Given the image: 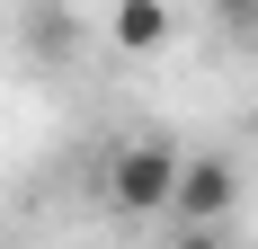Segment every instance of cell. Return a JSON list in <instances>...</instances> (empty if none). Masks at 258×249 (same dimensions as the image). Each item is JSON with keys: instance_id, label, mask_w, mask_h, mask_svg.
I'll return each mask as SVG.
<instances>
[{"instance_id": "cell-3", "label": "cell", "mask_w": 258, "mask_h": 249, "mask_svg": "<svg viewBox=\"0 0 258 249\" xmlns=\"http://www.w3.org/2000/svg\"><path fill=\"white\" fill-rule=\"evenodd\" d=\"M107 36H116V53H160L169 45V0H116Z\"/></svg>"}, {"instance_id": "cell-1", "label": "cell", "mask_w": 258, "mask_h": 249, "mask_svg": "<svg viewBox=\"0 0 258 249\" xmlns=\"http://www.w3.org/2000/svg\"><path fill=\"white\" fill-rule=\"evenodd\" d=\"M169 187H178V151L169 143H125L107 160V205L116 214H169Z\"/></svg>"}, {"instance_id": "cell-6", "label": "cell", "mask_w": 258, "mask_h": 249, "mask_svg": "<svg viewBox=\"0 0 258 249\" xmlns=\"http://www.w3.org/2000/svg\"><path fill=\"white\" fill-rule=\"evenodd\" d=\"M223 9H232V18H249V0H223Z\"/></svg>"}, {"instance_id": "cell-4", "label": "cell", "mask_w": 258, "mask_h": 249, "mask_svg": "<svg viewBox=\"0 0 258 249\" xmlns=\"http://www.w3.org/2000/svg\"><path fill=\"white\" fill-rule=\"evenodd\" d=\"M178 249H223V231H187V240Z\"/></svg>"}, {"instance_id": "cell-2", "label": "cell", "mask_w": 258, "mask_h": 249, "mask_svg": "<svg viewBox=\"0 0 258 249\" xmlns=\"http://www.w3.org/2000/svg\"><path fill=\"white\" fill-rule=\"evenodd\" d=\"M232 196H240L232 160H178V187H169V214H178L187 231H223Z\"/></svg>"}, {"instance_id": "cell-5", "label": "cell", "mask_w": 258, "mask_h": 249, "mask_svg": "<svg viewBox=\"0 0 258 249\" xmlns=\"http://www.w3.org/2000/svg\"><path fill=\"white\" fill-rule=\"evenodd\" d=\"M240 27H249V45H258V0H249V18H240Z\"/></svg>"}]
</instances>
